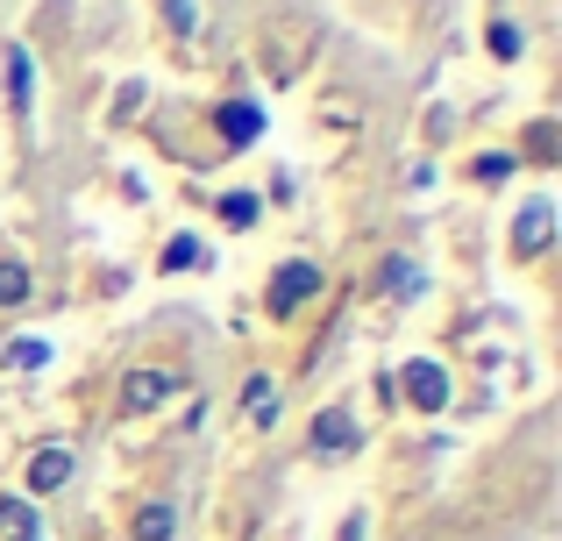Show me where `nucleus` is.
I'll return each instance as SVG.
<instances>
[{
    "mask_svg": "<svg viewBox=\"0 0 562 541\" xmlns=\"http://www.w3.org/2000/svg\"><path fill=\"white\" fill-rule=\"evenodd\" d=\"M420 264H413V257H392V264H384V292H392V300H420Z\"/></svg>",
    "mask_w": 562,
    "mask_h": 541,
    "instance_id": "obj_11",
    "label": "nucleus"
},
{
    "mask_svg": "<svg viewBox=\"0 0 562 541\" xmlns=\"http://www.w3.org/2000/svg\"><path fill=\"white\" fill-rule=\"evenodd\" d=\"M8 363H14V371H43V363H50V342H43V335H14Z\"/></svg>",
    "mask_w": 562,
    "mask_h": 541,
    "instance_id": "obj_13",
    "label": "nucleus"
},
{
    "mask_svg": "<svg viewBox=\"0 0 562 541\" xmlns=\"http://www.w3.org/2000/svg\"><path fill=\"white\" fill-rule=\"evenodd\" d=\"M0 306H29V264L22 257H0Z\"/></svg>",
    "mask_w": 562,
    "mask_h": 541,
    "instance_id": "obj_12",
    "label": "nucleus"
},
{
    "mask_svg": "<svg viewBox=\"0 0 562 541\" xmlns=\"http://www.w3.org/2000/svg\"><path fill=\"white\" fill-rule=\"evenodd\" d=\"M171 534H179V506H171V499H150L136 514V541H171Z\"/></svg>",
    "mask_w": 562,
    "mask_h": 541,
    "instance_id": "obj_8",
    "label": "nucleus"
},
{
    "mask_svg": "<svg viewBox=\"0 0 562 541\" xmlns=\"http://www.w3.org/2000/svg\"><path fill=\"white\" fill-rule=\"evenodd\" d=\"M179 392H186L179 371H157V363H150V371H128L122 377V414H157V406L179 399Z\"/></svg>",
    "mask_w": 562,
    "mask_h": 541,
    "instance_id": "obj_2",
    "label": "nucleus"
},
{
    "mask_svg": "<svg viewBox=\"0 0 562 541\" xmlns=\"http://www.w3.org/2000/svg\"><path fill=\"white\" fill-rule=\"evenodd\" d=\"M314 292H321V271L306 264V257H292V264L271 271V292H263V300H271V314H300Z\"/></svg>",
    "mask_w": 562,
    "mask_h": 541,
    "instance_id": "obj_3",
    "label": "nucleus"
},
{
    "mask_svg": "<svg viewBox=\"0 0 562 541\" xmlns=\"http://www.w3.org/2000/svg\"><path fill=\"white\" fill-rule=\"evenodd\" d=\"M0 534H8V541H43L36 506H29V499H0Z\"/></svg>",
    "mask_w": 562,
    "mask_h": 541,
    "instance_id": "obj_9",
    "label": "nucleus"
},
{
    "mask_svg": "<svg viewBox=\"0 0 562 541\" xmlns=\"http://www.w3.org/2000/svg\"><path fill=\"white\" fill-rule=\"evenodd\" d=\"M392 392H406V399L420 406V414H441V406H449V371H441L435 357H413L406 371L392 377Z\"/></svg>",
    "mask_w": 562,
    "mask_h": 541,
    "instance_id": "obj_1",
    "label": "nucleus"
},
{
    "mask_svg": "<svg viewBox=\"0 0 562 541\" xmlns=\"http://www.w3.org/2000/svg\"><path fill=\"white\" fill-rule=\"evenodd\" d=\"M71 485V449H36L29 457V492H65Z\"/></svg>",
    "mask_w": 562,
    "mask_h": 541,
    "instance_id": "obj_5",
    "label": "nucleus"
},
{
    "mask_svg": "<svg viewBox=\"0 0 562 541\" xmlns=\"http://www.w3.org/2000/svg\"><path fill=\"white\" fill-rule=\"evenodd\" d=\"M271 399H278V385H271V377H249V385H243V406H249V420H257V428L278 414Z\"/></svg>",
    "mask_w": 562,
    "mask_h": 541,
    "instance_id": "obj_14",
    "label": "nucleus"
},
{
    "mask_svg": "<svg viewBox=\"0 0 562 541\" xmlns=\"http://www.w3.org/2000/svg\"><path fill=\"white\" fill-rule=\"evenodd\" d=\"M165 29L171 36H192L200 29V0H165Z\"/></svg>",
    "mask_w": 562,
    "mask_h": 541,
    "instance_id": "obj_15",
    "label": "nucleus"
},
{
    "mask_svg": "<svg viewBox=\"0 0 562 541\" xmlns=\"http://www.w3.org/2000/svg\"><path fill=\"white\" fill-rule=\"evenodd\" d=\"M357 442H363V435H357V420H349L342 406H328V414L314 420V449H321V457H328V449H357Z\"/></svg>",
    "mask_w": 562,
    "mask_h": 541,
    "instance_id": "obj_6",
    "label": "nucleus"
},
{
    "mask_svg": "<svg viewBox=\"0 0 562 541\" xmlns=\"http://www.w3.org/2000/svg\"><path fill=\"white\" fill-rule=\"evenodd\" d=\"M29 86H36V57L8 50V100H14V114H29Z\"/></svg>",
    "mask_w": 562,
    "mask_h": 541,
    "instance_id": "obj_10",
    "label": "nucleus"
},
{
    "mask_svg": "<svg viewBox=\"0 0 562 541\" xmlns=\"http://www.w3.org/2000/svg\"><path fill=\"white\" fill-rule=\"evenodd\" d=\"M200 236H179V243H171V250H165V271H192V264H200Z\"/></svg>",
    "mask_w": 562,
    "mask_h": 541,
    "instance_id": "obj_17",
    "label": "nucleus"
},
{
    "mask_svg": "<svg viewBox=\"0 0 562 541\" xmlns=\"http://www.w3.org/2000/svg\"><path fill=\"white\" fill-rule=\"evenodd\" d=\"M549 222H555L549 200H527V214H520V257H541V250H549Z\"/></svg>",
    "mask_w": 562,
    "mask_h": 541,
    "instance_id": "obj_7",
    "label": "nucleus"
},
{
    "mask_svg": "<svg viewBox=\"0 0 562 541\" xmlns=\"http://www.w3.org/2000/svg\"><path fill=\"white\" fill-rule=\"evenodd\" d=\"M214 128H221V143H228V150H243V143L263 136V108H257V100H228V108L214 114Z\"/></svg>",
    "mask_w": 562,
    "mask_h": 541,
    "instance_id": "obj_4",
    "label": "nucleus"
},
{
    "mask_svg": "<svg viewBox=\"0 0 562 541\" xmlns=\"http://www.w3.org/2000/svg\"><path fill=\"white\" fill-rule=\"evenodd\" d=\"M477 179H484V185H498V179H513V157H477Z\"/></svg>",
    "mask_w": 562,
    "mask_h": 541,
    "instance_id": "obj_19",
    "label": "nucleus"
},
{
    "mask_svg": "<svg viewBox=\"0 0 562 541\" xmlns=\"http://www.w3.org/2000/svg\"><path fill=\"white\" fill-rule=\"evenodd\" d=\"M484 43H492V57H506V65L520 57V29H513V22H492V29H484Z\"/></svg>",
    "mask_w": 562,
    "mask_h": 541,
    "instance_id": "obj_16",
    "label": "nucleus"
},
{
    "mask_svg": "<svg viewBox=\"0 0 562 541\" xmlns=\"http://www.w3.org/2000/svg\"><path fill=\"white\" fill-rule=\"evenodd\" d=\"M221 222H228V228H249V222H257V200H249V193H228V200H221Z\"/></svg>",
    "mask_w": 562,
    "mask_h": 541,
    "instance_id": "obj_18",
    "label": "nucleus"
}]
</instances>
